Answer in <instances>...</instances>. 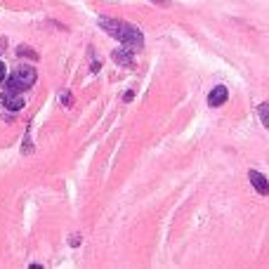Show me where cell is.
Wrapping results in <instances>:
<instances>
[{
	"label": "cell",
	"mask_w": 269,
	"mask_h": 269,
	"mask_svg": "<svg viewBox=\"0 0 269 269\" xmlns=\"http://www.w3.org/2000/svg\"><path fill=\"white\" fill-rule=\"evenodd\" d=\"M97 24L104 31H107L111 38H116L118 43H123L130 50V52H137L144 47V36L142 31L134 26V24H128L123 19H109V17H99Z\"/></svg>",
	"instance_id": "cell-1"
},
{
	"label": "cell",
	"mask_w": 269,
	"mask_h": 269,
	"mask_svg": "<svg viewBox=\"0 0 269 269\" xmlns=\"http://www.w3.org/2000/svg\"><path fill=\"white\" fill-rule=\"evenodd\" d=\"M38 73L33 66H19L17 71L12 73V78L7 81V88L5 90H14V92H21V90L31 88L33 83H36Z\"/></svg>",
	"instance_id": "cell-2"
},
{
	"label": "cell",
	"mask_w": 269,
	"mask_h": 269,
	"mask_svg": "<svg viewBox=\"0 0 269 269\" xmlns=\"http://www.w3.org/2000/svg\"><path fill=\"white\" fill-rule=\"evenodd\" d=\"M2 102H5V107H7L9 111H19V109H24V95H21V92H14V90H5Z\"/></svg>",
	"instance_id": "cell-3"
},
{
	"label": "cell",
	"mask_w": 269,
	"mask_h": 269,
	"mask_svg": "<svg viewBox=\"0 0 269 269\" xmlns=\"http://www.w3.org/2000/svg\"><path fill=\"white\" fill-rule=\"evenodd\" d=\"M248 179H251V184L260 191L262 196H267V194H269V182H267V177H265L262 172L251 170V172H248Z\"/></svg>",
	"instance_id": "cell-4"
},
{
	"label": "cell",
	"mask_w": 269,
	"mask_h": 269,
	"mask_svg": "<svg viewBox=\"0 0 269 269\" xmlns=\"http://www.w3.org/2000/svg\"><path fill=\"white\" fill-rule=\"evenodd\" d=\"M227 97H229L227 88H224V85H217V88L210 90V95H208V104H210V107H222L224 102H227Z\"/></svg>",
	"instance_id": "cell-5"
},
{
	"label": "cell",
	"mask_w": 269,
	"mask_h": 269,
	"mask_svg": "<svg viewBox=\"0 0 269 269\" xmlns=\"http://www.w3.org/2000/svg\"><path fill=\"white\" fill-rule=\"evenodd\" d=\"M111 59L116 64H121V66H133V52L130 50H114Z\"/></svg>",
	"instance_id": "cell-6"
},
{
	"label": "cell",
	"mask_w": 269,
	"mask_h": 269,
	"mask_svg": "<svg viewBox=\"0 0 269 269\" xmlns=\"http://www.w3.org/2000/svg\"><path fill=\"white\" fill-rule=\"evenodd\" d=\"M17 54H19V57H24V54H26V57H31V59H38V54L33 52L31 47H26V45H19V47H17Z\"/></svg>",
	"instance_id": "cell-7"
},
{
	"label": "cell",
	"mask_w": 269,
	"mask_h": 269,
	"mask_svg": "<svg viewBox=\"0 0 269 269\" xmlns=\"http://www.w3.org/2000/svg\"><path fill=\"white\" fill-rule=\"evenodd\" d=\"M260 118H262V126L269 128V104H260Z\"/></svg>",
	"instance_id": "cell-8"
},
{
	"label": "cell",
	"mask_w": 269,
	"mask_h": 269,
	"mask_svg": "<svg viewBox=\"0 0 269 269\" xmlns=\"http://www.w3.org/2000/svg\"><path fill=\"white\" fill-rule=\"evenodd\" d=\"M5 69H7V66H5V62H0V83L5 81Z\"/></svg>",
	"instance_id": "cell-9"
},
{
	"label": "cell",
	"mask_w": 269,
	"mask_h": 269,
	"mask_svg": "<svg viewBox=\"0 0 269 269\" xmlns=\"http://www.w3.org/2000/svg\"><path fill=\"white\" fill-rule=\"evenodd\" d=\"M62 102H64V104H71V95H69V92H64V95H62Z\"/></svg>",
	"instance_id": "cell-10"
},
{
	"label": "cell",
	"mask_w": 269,
	"mask_h": 269,
	"mask_svg": "<svg viewBox=\"0 0 269 269\" xmlns=\"http://www.w3.org/2000/svg\"><path fill=\"white\" fill-rule=\"evenodd\" d=\"M81 243V236H71V246H78Z\"/></svg>",
	"instance_id": "cell-11"
},
{
	"label": "cell",
	"mask_w": 269,
	"mask_h": 269,
	"mask_svg": "<svg viewBox=\"0 0 269 269\" xmlns=\"http://www.w3.org/2000/svg\"><path fill=\"white\" fill-rule=\"evenodd\" d=\"M2 47H7V38H0V52H2Z\"/></svg>",
	"instance_id": "cell-12"
},
{
	"label": "cell",
	"mask_w": 269,
	"mask_h": 269,
	"mask_svg": "<svg viewBox=\"0 0 269 269\" xmlns=\"http://www.w3.org/2000/svg\"><path fill=\"white\" fill-rule=\"evenodd\" d=\"M151 2H156V5H165V0H151Z\"/></svg>",
	"instance_id": "cell-13"
}]
</instances>
